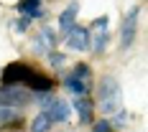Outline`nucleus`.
Segmentation results:
<instances>
[{"label":"nucleus","instance_id":"nucleus-1","mask_svg":"<svg viewBox=\"0 0 148 132\" xmlns=\"http://www.w3.org/2000/svg\"><path fill=\"white\" fill-rule=\"evenodd\" d=\"M118 102H120L118 81H115L112 76H102V79H100V107H102V112L112 114V112L118 109Z\"/></svg>","mask_w":148,"mask_h":132},{"label":"nucleus","instance_id":"nucleus-2","mask_svg":"<svg viewBox=\"0 0 148 132\" xmlns=\"http://www.w3.org/2000/svg\"><path fill=\"white\" fill-rule=\"evenodd\" d=\"M28 102V94L15 84H5L0 87V107H23Z\"/></svg>","mask_w":148,"mask_h":132},{"label":"nucleus","instance_id":"nucleus-3","mask_svg":"<svg viewBox=\"0 0 148 132\" xmlns=\"http://www.w3.org/2000/svg\"><path fill=\"white\" fill-rule=\"evenodd\" d=\"M31 74H33V69L26 64H8L3 71V81L5 84H21V81H28Z\"/></svg>","mask_w":148,"mask_h":132},{"label":"nucleus","instance_id":"nucleus-4","mask_svg":"<svg viewBox=\"0 0 148 132\" xmlns=\"http://www.w3.org/2000/svg\"><path fill=\"white\" fill-rule=\"evenodd\" d=\"M66 46L74 48V51H84L89 46V28H79V26H72L66 30Z\"/></svg>","mask_w":148,"mask_h":132},{"label":"nucleus","instance_id":"nucleus-5","mask_svg":"<svg viewBox=\"0 0 148 132\" xmlns=\"http://www.w3.org/2000/svg\"><path fill=\"white\" fill-rule=\"evenodd\" d=\"M135 20H138V8H133L130 15L125 18V23H123V30H120V46H123V48H128V46L133 43V38H135Z\"/></svg>","mask_w":148,"mask_h":132},{"label":"nucleus","instance_id":"nucleus-6","mask_svg":"<svg viewBox=\"0 0 148 132\" xmlns=\"http://www.w3.org/2000/svg\"><path fill=\"white\" fill-rule=\"evenodd\" d=\"M46 114L51 122H64V119L69 117V104L61 102V99H51L49 107H46Z\"/></svg>","mask_w":148,"mask_h":132},{"label":"nucleus","instance_id":"nucleus-7","mask_svg":"<svg viewBox=\"0 0 148 132\" xmlns=\"http://www.w3.org/2000/svg\"><path fill=\"white\" fill-rule=\"evenodd\" d=\"M77 13H79V5H77V3H72V5H69V8H66V10L59 15V28L64 30V33H66V30L74 26V20H77Z\"/></svg>","mask_w":148,"mask_h":132},{"label":"nucleus","instance_id":"nucleus-8","mask_svg":"<svg viewBox=\"0 0 148 132\" xmlns=\"http://www.w3.org/2000/svg\"><path fill=\"white\" fill-rule=\"evenodd\" d=\"M74 107H77V112H79V119H82V122H89V119H92V102L84 99V94L74 99Z\"/></svg>","mask_w":148,"mask_h":132},{"label":"nucleus","instance_id":"nucleus-9","mask_svg":"<svg viewBox=\"0 0 148 132\" xmlns=\"http://www.w3.org/2000/svg\"><path fill=\"white\" fill-rule=\"evenodd\" d=\"M28 87H31V91H51V81H49L46 76L31 74L28 76Z\"/></svg>","mask_w":148,"mask_h":132},{"label":"nucleus","instance_id":"nucleus-10","mask_svg":"<svg viewBox=\"0 0 148 132\" xmlns=\"http://www.w3.org/2000/svg\"><path fill=\"white\" fill-rule=\"evenodd\" d=\"M18 8H21L23 13L28 15V18H38V15H44V10L38 8V0H23Z\"/></svg>","mask_w":148,"mask_h":132},{"label":"nucleus","instance_id":"nucleus-11","mask_svg":"<svg viewBox=\"0 0 148 132\" xmlns=\"http://www.w3.org/2000/svg\"><path fill=\"white\" fill-rule=\"evenodd\" d=\"M51 125H54V122L49 119V114H46V112H41L38 117L33 119V125H31V130H33V132H49V130H51Z\"/></svg>","mask_w":148,"mask_h":132},{"label":"nucleus","instance_id":"nucleus-12","mask_svg":"<svg viewBox=\"0 0 148 132\" xmlns=\"http://www.w3.org/2000/svg\"><path fill=\"white\" fill-rule=\"evenodd\" d=\"M66 87L72 89L77 97L87 94V84H84V79H77V76H66Z\"/></svg>","mask_w":148,"mask_h":132},{"label":"nucleus","instance_id":"nucleus-13","mask_svg":"<svg viewBox=\"0 0 148 132\" xmlns=\"http://www.w3.org/2000/svg\"><path fill=\"white\" fill-rule=\"evenodd\" d=\"M72 76H77V79H87V76H89V66L79 64V66L74 69V74H72Z\"/></svg>","mask_w":148,"mask_h":132},{"label":"nucleus","instance_id":"nucleus-14","mask_svg":"<svg viewBox=\"0 0 148 132\" xmlns=\"http://www.w3.org/2000/svg\"><path fill=\"white\" fill-rule=\"evenodd\" d=\"M105 43H107V33L102 30V33L95 38V48H97V51H105Z\"/></svg>","mask_w":148,"mask_h":132},{"label":"nucleus","instance_id":"nucleus-15","mask_svg":"<svg viewBox=\"0 0 148 132\" xmlns=\"http://www.w3.org/2000/svg\"><path fill=\"white\" fill-rule=\"evenodd\" d=\"M95 132H110V122H107V119L97 122V125H95Z\"/></svg>","mask_w":148,"mask_h":132},{"label":"nucleus","instance_id":"nucleus-16","mask_svg":"<svg viewBox=\"0 0 148 132\" xmlns=\"http://www.w3.org/2000/svg\"><path fill=\"white\" fill-rule=\"evenodd\" d=\"M28 23H31V18H21V20L15 23V28H18V30H21V33H23V30L28 28Z\"/></svg>","mask_w":148,"mask_h":132}]
</instances>
